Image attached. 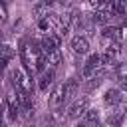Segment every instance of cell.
Instances as JSON below:
<instances>
[{"instance_id": "obj_4", "label": "cell", "mask_w": 127, "mask_h": 127, "mask_svg": "<svg viewBox=\"0 0 127 127\" xmlns=\"http://www.w3.org/2000/svg\"><path fill=\"white\" fill-rule=\"evenodd\" d=\"M6 115H8V121H12V123L20 117V103L16 99V91L8 93V97H6Z\"/></svg>"}, {"instance_id": "obj_11", "label": "cell", "mask_w": 127, "mask_h": 127, "mask_svg": "<svg viewBox=\"0 0 127 127\" xmlns=\"http://www.w3.org/2000/svg\"><path fill=\"white\" fill-rule=\"evenodd\" d=\"M46 64H50L52 67H58L62 64V52H60V48H56L50 54H46Z\"/></svg>"}, {"instance_id": "obj_10", "label": "cell", "mask_w": 127, "mask_h": 127, "mask_svg": "<svg viewBox=\"0 0 127 127\" xmlns=\"http://www.w3.org/2000/svg\"><path fill=\"white\" fill-rule=\"evenodd\" d=\"M101 36L105 38V40H123V36H121V28H115V26H105L103 28V32H101Z\"/></svg>"}, {"instance_id": "obj_16", "label": "cell", "mask_w": 127, "mask_h": 127, "mask_svg": "<svg viewBox=\"0 0 127 127\" xmlns=\"http://www.w3.org/2000/svg\"><path fill=\"white\" fill-rule=\"evenodd\" d=\"M4 113H6V107L0 103V125H2V121H4Z\"/></svg>"}, {"instance_id": "obj_18", "label": "cell", "mask_w": 127, "mask_h": 127, "mask_svg": "<svg viewBox=\"0 0 127 127\" xmlns=\"http://www.w3.org/2000/svg\"><path fill=\"white\" fill-rule=\"evenodd\" d=\"M2 38H4V36H2V30H0V42H2Z\"/></svg>"}, {"instance_id": "obj_17", "label": "cell", "mask_w": 127, "mask_h": 127, "mask_svg": "<svg viewBox=\"0 0 127 127\" xmlns=\"http://www.w3.org/2000/svg\"><path fill=\"white\" fill-rule=\"evenodd\" d=\"M4 20H6V12H4V10H0V22H4Z\"/></svg>"}, {"instance_id": "obj_1", "label": "cell", "mask_w": 127, "mask_h": 127, "mask_svg": "<svg viewBox=\"0 0 127 127\" xmlns=\"http://www.w3.org/2000/svg\"><path fill=\"white\" fill-rule=\"evenodd\" d=\"M10 77H12V85H14L16 89H24V91H28V93H32V91H34L32 77H30V75H26L20 67L12 69V71H10Z\"/></svg>"}, {"instance_id": "obj_13", "label": "cell", "mask_w": 127, "mask_h": 127, "mask_svg": "<svg viewBox=\"0 0 127 127\" xmlns=\"http://www.w3.org/2000/svg\"><path fill=\"white\" fill-rule=\"evenodd\" d=\"M14 56H16V50H14L10 44H2V42H0V60H8V62H10Z\"/></svg>"}, {"instance_id": "obj_14", "label": "cell", "mask_w": 127, "mask_h": 127, "mask_svg": "<svg viewBox=\"0 0 127 127\" xmlns=\"http://www.w3.org/2000/svg\"><path fill=\"white\" fill-rule=\"evenodd\" d=\"M48 12H50V4L44 0V2H38L36 6H34V14L38 16V18H44V16H48Z\"/></svg>"}, {"instance_id": "obj_9", "label": "cell", "mask_w": 127, "mask_h": 127, "mask_svg": "<svg viewBox=\"0 0 127 127\" xmlns=\"http://www.w3.org/2000/svg\"><path fill=\"white\" fill-rule=\"evenodd\" d=\"M62 99H64V83H58L50 95V105L52 107H60L62 105Z\"/></svg>"}, {"instance_id": "obj_2", "label": "cell", "mask_w": 127, "mask_h": 127, "mask_svg": "<svg viewBox=\"0 0 127 127\" xmlns=\"http://www.w3.org/2000/svg\"><path fill=\"white\" fill-rule=\"evenodd\" d=\"M101 67H103L101 56H99V54H89V58H87V62L83 64V69H81L83 79H85V77H89V75H93V73H97Z\"/></svg>"}, {"instance_id": "obj_5", "label": "cell", "mask_w": 127, "mask_h": 127, "mask_svg": "<svg viewBox=\"0 0 127 127\" xmlns=\"http://www.w3.org/2000/svg\"><path fill=\"white\" fill-rule=\"evenodd\" d=\"M69 46H71V52L77 54V56H85V54H89V40H87L85 36H73Z\"/></svg>"}, {"instance_id": "obj_3", "label": "cell", "mask_w": 127, "mask_h": 127, "mask_svg": "<svg viewBox=\"0 0 127 127\" xmlns=\"http://www.w3.org/2000/svg\"><path fill=\"white\" fill-rule=\"evenodd\" d=\"M89 109V99L87 97H81V99H73V103H71V107H69V111H67V117L69 119H79V117H83V113Z\"/></svg>"}, {"instance_id": "obj_8", "label": "cell", "mask_w": 127, "mask_h": 127, "mask_svg": "<svg viewBox=\"0 0 127 127\" xmlns=\"http://www.w3.org/2000/svg\"><path fill=\"white\" fill-rule=\"evenodd\" d=\"M54 75H56V73H54V67H52V69H44L42 75H40V79H38V89L46 93L48 87L54 83Z\"/></svg>"}, {"instance_id": "obj_7", "label": "cell", "mask_w": 127, "mask_h": 127, "mask_svg": "<svg viewBox=\"0 0 127 127\" xmlns=\"http://www.w3.org/2000/svg\"><path fill=\"white\" fill-rule=\"evenodd\" d=\"M123 91L119 89V87H109L105 93H103V101L107 103V105H111V107H115V105H121V101H123V95H121Z\"/></svg>"}, {"instance_id": "obj_12", "label": "cell", "mask_w": 127, "mask_h": 127, "mask_svg": "<svg viewBox=\"0 0 127 127\" xmlns=\"http://www.w3.org/2000/svg\"><path fill=\"white\" fill-rule=\"evenodd\" d=\"M99 119H101V115H99V111L97 109H87L85 113H83V123L85 125H95V123H99Z\"/></svg>"}, {"instance_id": "obj_15", "label": "cell", "mask_w": 127, "mask_h": 127, "mask_svg": "<svg viewBox=\"0 0 127 127\" xmlns=\"http://www.w3.org/2000/svg\"><path fill=\"white\" fill-rule=\"evenodd\" d=\"M117 85H119V89H121L123 93H127V73L117 77Z\"/></svg>"}, {"instance_id": "obj_6", "label": "cell", "mask_w": 127, "mask_h": 127, "mask_svg": "<svg viewBox=\"0 0 127 127\" xmlns=\"http://www.w3.org/2000/svg\"><path fill=\"white\" fill-rule=\"evenodd\" d=\"M77 91H79V83H77V79H67V81L64 83V99H62V103L73 101L75 95H77Z\"/></svg>"}]
</instances>
